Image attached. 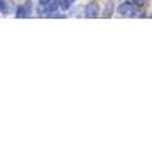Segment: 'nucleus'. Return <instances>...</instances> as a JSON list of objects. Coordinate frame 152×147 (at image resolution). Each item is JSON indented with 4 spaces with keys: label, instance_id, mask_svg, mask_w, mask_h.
I'll list each match as a JSON object with an SVG mask.
<instances>
[{
    "label": "nucleus",
    "instance_id": "nucleus-6",
    "mask_svg": "<svg viewBox=\"0 0 152 147\" xmlns=\"http://www.w3.org/2000/svg\"><path fill=\"white\" fill-rule=\"evenodd\" d=\"M132 2H133L135 5H138V7H144V5H147L149 0H132Z\"/></svg>",
    "mask_w": 152,
    "mask_h": 147
},
{
    "label": "nucleus",
    "instance_id": "nucleus-8",
    "mask_svg": "<svg viewBox=\"0 0 152 147\" xmlns=\"http://www.w3.org/2000/svg\"><path fill=\"white\" fill-rule=\"evenodd\" d=\"M151 17H152V14H151Z\"/></svg>",
    "mask_w": 152,
    "mask_h": 147
},
{
    "label": "nucleus",
    "instance_id": "nucleus-7",
    "mask_svg": "<svg viewBox=\"0 0 152 147\" xmlns=\"http://www.w3.org/2000/svg\"><path fill=\"white\" fill-rule=\"evenodd\" d=\"M69 2H70V4H74V2H75V0H69Z\"/></svg>",
    "mask_w": 152,
    "mask_h": 147
},
{
    "label": "nucleus",
    "instance_id": "nucleus-4",
    "mask_svg": "<svg viewBox=\"0 0 152 147\" xmlns=\"http://www.w3.org/2000/svg\"><path fill=\"white\" fill-rule=\"evenodd\" d=\"M113 10H115V5H113V0H110V4H106V7L103 10V17H111Z\"/></svg>",
    "mask_w": 152,
    "mask_h": 147
},
{
    "label": "nucleus",
    "instance_id": "nucleus-1",
    "mask_svg": "<svg viewBox=\"0 0 152 147\" xmlns=\"http://www.w3.org/2000/svg\"><path fill=\"white\" fill-rule=\"evenodd\" d=\"M118 12H120V15H123V17H135L138 14V9L133 2H123V4H120Z\"/></svg>",
    "mask_w": 152,
    "mask_h": 147
},
{
    "label": "nucleus",
    "instance_id": "nucleus-2",
    "mask_svg": "<svg viewBox=\"0 0 152 147\" xmlns=\"http://www.w3.org/2000/svg\"><path fill=\"white\" fill-rule=\"evenodd\" d=\"M31 12H33V5H31V2H26V4H22L15 9V17L24 19V17H29Z\"/></svg>",
    "mask_w": 152,
    "mask_h": 147
},
{
    "label": "nucleus",
    "instance_id": "nucleus-3",
    "mask_svg": "<svg viewBox=\"0 0 152 147\" xmlns=\"http://www.w3.org/2000/svg\"><path fill=\"white\" fill-rule=\"evenodd\" d=\"M84 14H86V17H89V19L97 17L99 15V5H97L96 2H89L86 5V9H84Z\"/></svg>",
    "mask_w": 152,
    "mask_h": 147
},
{
    "label": "nucleus",
    "instance_id": "nucleus-5",
    "mask_svg": "<svg viewBox=\"0 0 152 147\" xmlns=\"http://www.w3.org/2000/svg\"><path fill=\"white\" fill-rule=\"evenodd\" d=\"M70 5H72V4H70L69 0H62V2H60V7H62L63 10H67V9H70Z\"/></svg>",
    "mask_w": 152,
    "mask_h": 147
}]
</instances>
